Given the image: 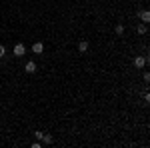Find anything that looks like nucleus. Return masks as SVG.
Here are the masks:
<instances>
[{
  "label": "nucleus",
  "instance_id": "nucleus-9",
  "mask_svg": "<svg viewBox=\"0 0 150 148\" xmlns=\"http://www.w3.org/2000/svg\"><path fill=\"white\" fill-rule=\"evenodd\" d=\"M116 34H124V24H118L116 26Z\"/></svg>",
  "mask_w": 150,
  "mask_h": 148
},
{
  "label": "nucleus",
  "instance_id": "nucleus-2",
  "mask_svg": "<svg viewBox=\"0 0 150 148\" xmlns=\"http://www.w3.org/2000/svg\"><path fill=\"white\" fill-rule=\"evenodd\" d=\"M146 62H148V58H146V56H136V58H134V66H136V68H144Z\"/></svg>",
  "mask_w": 150,
  "mask_h": 148
},
{
  "label": "nucleus",
  "instance_id": "nucleus-5",
  "mask_svg": "<svg viewBox=\"0 0 150 148\" xmlns=\"http://www.w3.org/2000/svg\"><path fill=\"white\" fill-rule=\"evenodd\" d=\"M138 16H140V22H144V24L150 22V12H148V10H142Z\"/></svg>",
  "mask_w": 150,
  "mask_h": 148
},
{
  "label": "nucleus",
  "instance_id": "nucleus-4",
  "mask_svg": "<svg viewBox=\"0 0 150 148\" xmlns=\"http://www.w3.org/2000/svg\"><path fill=\"white\" fill-rule=\"evenodd\" d=\"M32 52H34V54H42V52H44V44H42V42H34V44H32Z\"/></svg>",
  "mask_w": 150,
  "mask_h": 148
},
{
  "label": "nucleus",
  "instance_id": "nucleus-6",
  "mask_svg": "<svg viewBox=\"0 0 150 148\" xmlns=\"http://www.w3.org/2000/svg\"><path fill=\"white\" fill-rule=\"evenodd\" d=\"M88 48H90V42H88V40L78 42V50H80V52H88Z\"/></svg>",
  "mask_w": 150,
  "mask_h": 148
},
{
  "label": "nucleus",
  "instance_id": "nucleus-8",
  "mask_svg": "<svg viewBox=\"0 0 150 148\" xmlns=\"http://www.w3.org/2000/svg\"><path fill=\"white\" fill-rule=\"evenodd\" d=\"M136 30H138V34H146V30H148V26H146V24L142 22V24H138V26H136Z\"/></svg>",
  "mask_w": 150,
  "mask_h": 148
},
{
  "label": "nucleus",
  "instance_id": "nucleus-7",
  "mask_svg": "<svg viewBox=\"0 0 150 148\" xmlns=\"http://www.w3.org/2000/svg\"><path fill=\"white\" fill-rule=\"evenodd\" d=\"M42 144H52L54 142V138H52V134H42V140H40Z\"/></svg>",
  "mask_w": 150,
  "mask_h": 148
},
{
  "label": "nucleus",
  "instance_id": "nucleus-3",
  "mask_svg": "<svg viewBox=\"0 0 150 148\" xmlns=\"http://www.w3.org/2000/svg\"><path fill=\"white\" fill-rule=\"evenodd\" d=\"M24 70H26V74H34V72H36V62L28 60V62H26V66H24Z\"/></svg>",
  "mask_w": 150,
  "mask_h": 148
},
{
  "label": "nucleus",
  "instance_id": "nucleus-1",
  "mask_svg": "<svg viewBox=\"0 0 150 148\" xmlns=\"http://www.w3.org/2000/svg\"><path fill=\"white\" fill-rule=\"evenodd\" d=\"M12 54L16 58H22L24 54H26V46L22 44V42H18V44H14V50H12Z\"/></svg>",
  "mask_w": 150,
  "mask_h": 148
},
{
  "label": "nucleus",
  "instance_id": "nucleus-12",
  "mask_svg": "<svg viewBox=\"0 0 150 148\" xmlns=\"http://www.w3.org/2000/svg\"><path fill=\"white\" fill-rule=\"evenodd\" d=\"M40 146H42V142H40V140H36L34 144H32V148H40Z\"/></svg>",
  "mask_w": 150,
  "mask_h": 148
},
{
  "label": "nucleus",
  "instance_id": "nucleus-10",
  "mask_svg": "<svg viewBox=\"0 0 150 148\" xmlns=\"http://www.w3.org/2000/svg\"><path fill=\"white\" fill-rule=\"evenodd\" d=\"M6 56V46H0V58Z\"/></svg>",
  "mask_w": 150,
  "mask_h": 148
},
{
  "label": "nucleus",
  "instance_id": "nucleus-11",
  "mask_svg": "<svg viewBox=\"0 0 150 148\" xmlns=\"http://www.w3.org/2000/svg\"><path fill=\"white\" fill-rule=\"evenodd\" d=\"M42 134H44V132H40V130H36V132H34V136L38 138V140H42Z\"/></svg>",
  "mask_w": 150,
  "mask_h": 148
}]
</instances>
